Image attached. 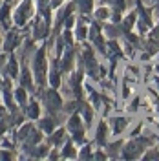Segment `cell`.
<instances>
[{
	"mask_svg": "<svg viewBox=\"0 0 159 161\" xmlns=\"http://www.w3.org/2000/svg\"><path fill=\"white\" fill-rule=\"evenodd\" d=\"M44 70H46L44 51H39V53H37V59H35V73H37V79H39V82H42V79H44Z\"/></svg>",
	"mask_w": 159,
	"mask_h": 161,
	"instance_id": "1",
	"label": "cell"
},
{
	"mask_svg": "<svg viewBox=\"0 0 159 161\" xmlns=\"http://www.w3.org/2000/svg\"><path fill=\"white\" fill-rule=\"evenodd\" d=\"M46 106H48V110H51V112L60 108V99L55 92H48V93H46Z\"/></svg>",
	"mask_w": 159,
	"mask_h": 161,
	"instance_id": "2",
	"label": "cell"
},
{
	"mask_svg": "<svg viewBox=\"0 0 159 161\" xmlns=\"http://www.w3.org/2000/svg\"><path fill=\"white\" fill-rule=\"evenodd\" d=\"M30 9H31L30 2H24V4L20 6L19 9H17V15H15V20H17V24H24V22H26V17H28Z\"/></svg>",
	"mask_w": 159,
	"mask_h": 161,
	"instance_id": "3",
	"label": "cell"
},
{
	"mask_svg": "<svg viewBox=\"0 0 159 161\" xmlns=\"http://www.w3.org/2000/svg\"><path fill=\"white\" fill-rule=\"evenodd\" d=\"M124 126H126V119H123V117H115V119L112 121V128H113L115 134H119Z\"/></svg>",
	"mask_w": 159,
	"mask_h": 161,
	"instance_id": "4",
	"label": "cell"
},
{
	"mask_svg": "<svg viewBox=\"0 0 159 161\" xmlns=\"http://www.w3.org/2000/svg\"><path fill=\"white\" fill-rule=\"evenodd\" d=\"M17 44H19V39H17V35L9 33V35H8V40H6V48H8V50H13Z\"/></svg>",
	"mask_w": 159,
	"mask_h": 161,
	"instance_id": "5",
	"label": "cell"
},
{
	"mask_svg": "<svg viewBox=\"0 0 159 161\" xmlns=\"http://www.w3.org/2000/svg\"><path fill=\"white\" fill-rule=\"evenodd\" d=\"M106 139V125H99L97 128V143H104Z\"/></svg>",
	"mask_w": 159,
	"mask_h": 161,
	"instance_id": "6",
	"label": "cell"
},
{
	"mask_svg": "<svg viewBox=\"0 0 159 161\" xmlns=\"http://www.w3.org/2000/svg\"><path fill=\"white\" fill-rule=\"evenodd\" d=\"M77 6L80 8L82 13H86V11L91 9V0H77Z\"/></svg>",
	"mask_w": 159,
	"mask_h": 161,
	"instance_id": "7",
	"label": "cell"
},
{
	"mask_svg": "<svg viewBox=\"0 0 159 161\" xmlns=\"http://www.w3.org/2000/svg\"><path fill=\"white\" fill-rule=\"evenodd\" d=\"M28 115H30V117H37V115H39V106H37V103H33V104L30 106Z\"/></svg>",
	"mask_w": 159,
	"mask_h": 161,
	"instance_id": "8",
	"label": "cell"
},
{
	"mask_svg": "<svg viewBox=\"0 0 159 161\" xmlns=\"http://www.w3.org/2000/svg\"><path fill=\"white\" fill-rule=\"evenodd\" d=\"M8 71H9V77H15V75H17V62H15V60H9Z\"/></svg>",
	"mask_w": 159,
	"mask_h": 161,
	"instance_id": "9",
	"label": "cell"
},
{
	"mask_svg": "<svg viewBox=\"0 0 159 161\" xmlns=\"http://www.w3.org/2000/svg\"><path fill=\"white\" fill-rule=\"evenodd\" d=\"M53 123H55V121H51V119L42 121V128H44L46 132H51V128H53Z\"/></svg>",
	"mask_w": 159,
	"mask_h": 161,
	"instance_id": "10",
	"label": "cell"
},
{
	"mask_svg": "<svg viewBox=\"0 0 159 161\" xmlns=\"http://www.w3.org/2000/svg\"><path fill=\"white\" fill-rule=\"evenodd\" d=\"M82 114H84V117H86V123L91 121V110H90V106H84L82 108Z\"/></svg>",
	"mask_w": 159,
	"mask_h": 161,
	"instance_id": "11",
	"label": "cell"
},
{
	"mask_svg": "<svg viewBox=\"0 0 159 161\" xmlns=\"http://www.w3.org/2000/svg\"><path fill=\"white\" fill-rule=\"evenodd\" d=\"M95 15H97V19H99V20H104V19H106V15H108V11L102 8V9H97V13H95Z\"/></svg>",
	"mask_w": 159,
	"mask_h": 161,
	"instance_id": "12",
	"label": "cell"
},
{
	"mask_svg": "<svg viewBox=\"0 0 159 161\" xmlns=\"http://www.w3.org/2000/svg\"><path fill=\"white\" fill-rule=\"evenodd\" d=\"M17 97H19L20 103H26V92L22 90V88H20V90H17Z\"/></svg>",
	"mask_w": 159,
	"mask_h": 161,
	"instance_id": "13",
	"label": "cell"
},
{
	"mask_svg": "<svg viewBox=\"0 0 159 161\" xmlns=\"http://www.w3.org/2000/svg\"><path fill=\"white\" fill-rule=\"evenodd\" d=\"M62 134H64V132L62 130H59V132H55V136H53V143H55V145H57V143H60V139H62Z\"/></svg>",
	"mask_w": 159,
	"mask_h": 161,
	"instance_id": "14",
	"label": "cell"
},
{
	"mask_svg": "<svg viewBox=\"0 0 159 161\" xmlns=\"http://www.w3.org/2000/svg\"><path fill=\"white\" fill-rule=\"evenodd\" d=\"M64 156H66V158H70V156H73V147H71V143H68V145H66V150H64Z\"/></svg>",
	"mask_w": 159,
	"mask_h": 161,
	"instance_id": "15",
	"label": "cell"
}]
</instances>
